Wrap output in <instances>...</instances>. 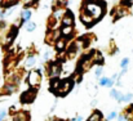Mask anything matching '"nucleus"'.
<instances>
[{
	"mask_svg": "<svg viewBox=\"0 0 133 121\" xmlns=\"http://www.w3.org/2000/svg\"><path fill=\"white\" fill-rule=\"evenodd\" d=\"M29 82H30V85L36 86V85L40 82V74H39L38 71L30 72V75H29Z\"/></svg>",
	"mask_w": 133,
	"mask_h": 121,
	"instance_id": "obj_2",
	"label": "nucleus"
},
{
	"mask_svg": "<svg viewBox=\"0 0 133 121\" xmlns=\"http://www.w3.org/2000/svg\"><path fill=\"white\" fill-rule=\"evenodd\" d=\"M131 99H132V94H127L124 97V101H131Z\"/></svg>",
	"mask_w": 133,
	"mask_h": 121,
	"instance_id": "obj_18",
	"label": "nucleus"
},
{
	"mask_svg": "<svg viewBox=\"0 0 133 121\" xmlns=\"http://www.w3.org/2000/svg\"><path fill=\"white\" fill-rule=\"evenodd\" d=\"M128 62H129V59H128V58H124V59L122 61V67H123V68H125V66L128 65Z\"/></svg>",
	"mask_w": 133,
	"mask_h": 121,
	"instance_id": "obj_16",
	"label": "nucleus"
},
{
	"mask_svg": "<svg viewBox=\"0 0 133 121\" xmlns=\"http://www.w3.org/2000/svg\"><path fill=\"white\" fill-rule=\"evenodd\" d=\"M119 121H125V119H124L123 116H120V117H119Z\"/></svg>",
	"mask_w": 133,
	"mask_h": 121,
	"instance_id": "obj_23",
	"label": "nucleus"
},
{
	"mask_svg": "<svg viewBox=\"0 0 133 121\" xmlns=\"http://www.w3.org/2000/svg\"><path fill=\"white\" fill-rule=\"evenodd\" d=\"M82 120H83L82 117H78V119H72V120H71V121H82Z\"/></svg>",
	"mask_w": 133,
	"mask_h": 121,
	"instance_id": "obj_22",
	"label": "nucleus"
},
{
	"mask_svg": "<svg viewBox=\"0 0 133 121\" xmlns=\"http://www.w3.org/2000/svg\"><path fill=\"white\" fill-rule=\"evenodd\" d=\"M70 89H71V82L65 81V82L62 84V88H61V89H58V91H59L61 94H63V93H67Z\"/></svg>",
	"mask_w": 133,
	"mask_h": 121,
	"instance_id": "obj_4",
	"label": "nucleus"
},
{
	"mask_svg": "<svg viewBox=\"0 0 133 121\" xmlns=\"http://www.w3.org/2000/svg\"><path fill=\"white\" fill-rule=\"evenodd\" d=\"M49 55H50V53L48 52V53H45V55H44V59H48L49 58Z\"/></svg>",
	"mask_w": 133,
	"mask_h": 121,
	"instance_id": "obj_21",
	"label": "nucleus"
},
{
	"mask_svg": "<svg viewBox=\"0 0 133 121\" xmlns=\"http://www.w3.org/2000/svg\"><path fill=\"white\" fill-rule=\"evenodd\" d=\"M62 32H63V35H69V34H71V27H70V26L65 27V29L62 30Z\"/></svg>",
	"mask_w": 133,
	"mask_h": 121,
	"instance_id": "obj_13",
	"label": "nucleus"
},
{
	"mask_svg": "<svg viewBox=\"0 0 133 121\" xmlns=\"http://www.w3.org/2000/svg\"><path fill=\"white\" fill-rule=\"evenodd\" d=\"M35 27H36L35 23H32V22H29V23H27V30H29V31H34Z\"/></svg>",
	"mask_w": 133,
	"mask_h": 121,
	"instance_id": "obj_12",
	"label": "nucleus"
},
{
	"mask_svg": "<svg viewBox=\"0 0 133 121\" xmlns=\"http://www.w3.org/2000/svg\"><path fill=\"white\" fill-rule=\"evenodd\" d=\"M59 71H61V68H59V66H58V65H54V66L52 67V76H54V77H57V76L59 75Z\"/></svg>",
	"mask_w": 133,
	"mask_h": 121,
	"instance_id": "obj_8",
	"label": "nucleus"
},
{
	"mask_svg": "<svg viewBox=\"0 0 133 121\" xmlns=\"http://www.w3.org/2000/svg\"><path fill=\"white\" fill-rule=\"evenodd\" d=\"M99 119H101V113H93V115L90 116L89 121H98Z\"/></svg>",
	"mask_w": 133,
	"mask_h": 121,
	"instance_id": "obj_9",
	"label": "nucleus"
},
{
	"mask_svg": "<svg viewBox=\"0 0 133 121\" xmlns=\"http://www.w3.org/2000/svg\"><path fill=\"white\" fill-rule=\"evenodd\" d=\"M26 65H27V66H32V65H35V57H30V58L27 59Z\"/></svg>",
	"mask_w": 133,
	"mask_h": 121,
	"instance_id": "obj_11",
	"label": "nucleus"
},
{
	"mask_svg": "<svg viewBox=\"0 0 133 121\" xmlns=\"http://www.w3.org/2000/svg\"><path fill=\"white\" fill-rule=\"evenodd\" d=\"M111 97H114V98H116L119 102H123L124 101V97L119 93V91H116V90H111Z\"/></svg>",
	"mask_w": 133,
	"mask_h": 121,
	"instance_id": "obj_6",
	"label": "nucleus"
},
{
	"mask_svg": "<svg viewBox=\"0 0 133 121\" xmlns=\"http://www.w3.org/2000/svg\"><path fill=\"white\" fill-rule=\"evenodd\" d=\"M115 116H116V112H111V113L107 116V119H109V120H111V119H114Z\"/></svg>",
	"mask_w": 133,
	"mask_h": 121,
	"instance_id": "obj_17",
	"label": "nucleus"
},
{
	"mask_svg": "<svg viewBox=\"0 0 133 121\" xmlns=\"http://www.w3.org/2000/svg\"><path fill=\"white\" fill-rule=\"evenodd\" d=\"M22 17H23V19H25V21L30 19V17H31V13H30V10H25V12L22 13Z\"/></svg>",
	"mask_w": 133,
	"mask_h": 121,
	"instance_id": "obj_10",
	"label": "nucleus"
},
{
	"mask_svg": "<svg viewBox=\"0 0 133 121\" xmlns=\"http://www.w3.org/2000/svg\"><path fill=\"white\" fill-rule=\"evenodd\" d=\"M99 84H101V85H106V86H111V85L114 84V80H112V79H106V77H103V79H101Z\"/></svg>",
	"mask_w": 133,
	"mask_h": 121,
	"instance_id": "obj_7",
	"label": "nucleus"
},
{
	"mask_svg": "<svg viewBox=\"0 0 133 121\" xmlns=\"http://www.w3.org/2000/svg\"><path fill=\"white\" fill-rule=\"evenodd\" d=\"M4 116H5V112L3 111V112L0 113V121H1V120H3V119H4Z\"/></svg>",
	"mask_w": 133,
	"mask_h": 121,
	"instance_id": "obj_20",
	"label": "nucleus"
},
{
	"mask_svg": "<svg viewBox=\"0 0 133 121\" xmlns=\"http://www.w3.org/2000/svg\"><path fill=\"white\" fill-rule=\"evenodd\" d=\"M23 117H25V115H18V116L14 117V121H26Z\"/></svg>",
	"mask_w": 133,
	"mask_h": 121,
	"instance_id": "obj_14",
	"label": "nucleus"
},
{
	"mask_svg": "<svg viewBox=\"0 0 133 121\" xmlns=\"http://www.w3.org/2000/svg\"><path fill=\"white\" fill-rule=\"evenodd\" d=\"M35 95H36V91L34 90H27L23 95H22V102H25V103H30V102H32L34 101V98H35Z\"/></svg>",
	"mask_w": 133,
	"mask_h": 121,
	"instance_id": "obj_3",
	"label": "nucleus"
},
{
	"mask_svg": "<svg viewBox=\"0 0 133 121\" xmlns=\"http://www.w3.org/2000/svg\"><path fill=\"white\" fill-rule=\"evenodd\" d=\"M63 25L65 26H71L72 25V16H71V13H67V16L63 18Z\"/></svg>",
	"mask_w": 133,
	"mask_h": 121,
	"instance_id": "obj_5",
	"label": "nucleus"
},
{
	"mask_svg": "<svg viewBox=\"0 0 133 121\" xmlns=\"http://www.w3.org/2000/svg\"><path fill=\"white\" fill-rule=\"evenodd\" d=\"M63 46H65V42H63L62 40H61V41H58V42H57V49H58V50H61V49H62Z\"/></svg>",
	"mask_w": 133,
	"mask_h": 121,
	"instance_id": "obj_15",
	"label": "nucleus"
},
{
	"mask_svg": "<svg viewBox=\"0 0 133 121\" xmlns=\"http://www.w3.org/2000/svg\"><path fill=\"white\" fill-rule=\"evenodd\" d=\"M85 13L90 16L92 21H94V19H97V18L101 17V14H102V8H101L97 3H88L87 6H85Z\"/></svg>",
	"mask_w": 133,
	"mask_h": 121,
	"instance_id": "obj_1",
	"label": "nucleus"
},
{
	"mask_svg": "<svg viewBox=\"0 0 133 121\" xmlns=\"http://www.w3.org/2000/svg\"><path fill=\"white\" fill-rule=\"evenodd\" d=\"M101 72H102V70H101V67H98V68H97V71H96V75H97V76H99V75H101Z\"/></svg>",
	"mask_w": 133,
	"mask_h": 121,
	"instance_id": "obj_19",
	"label": "nucleus"
}]
</instances>
